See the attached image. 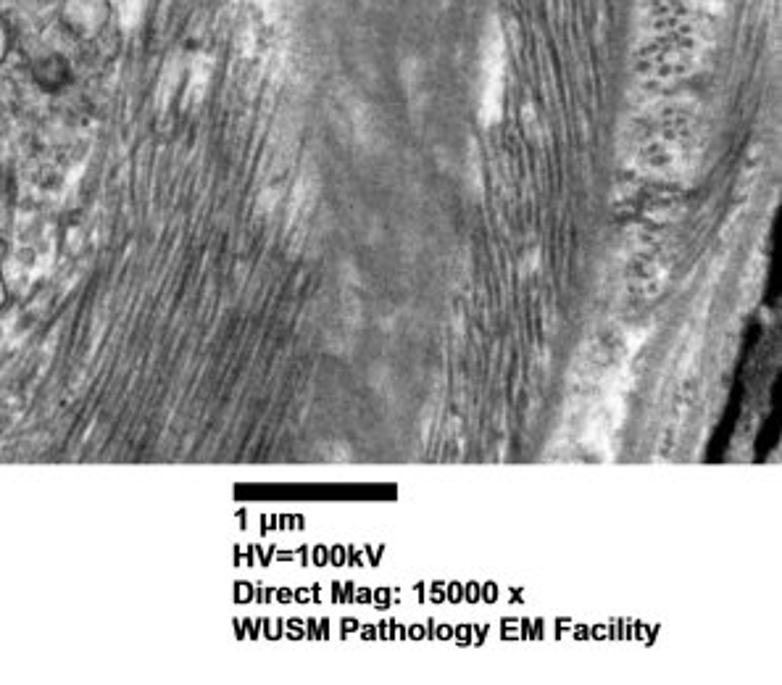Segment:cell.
I'll use <instances>...</instances> for the list:
<instances>
[{
    "instance_id": "obj_1",
    "label": "cell",
    "mask_w": 782,
    "mask_h": 685,
    "mask_svg": "<svg viewBox=\"0 0 782 685\" xmlns=\"http://www.w3.org/2000/svg\"><path fill=\"white\" fill-rule=\"evenodd\" d=\"M111 19L108 0H64L61 3V24L77 40H93L106 32Z\"/></svg>"
},
{
    "instance_id": "obj_3",
    "label": "cell",
    "mask_w": 782,
    "mask_h": 685,
    "mask_svg": "<svg viewBox=\"0 0 782 685\" xmlns=\"http://www.w3.org/2000/svg\"><path fill=\"white\" fill-rule=\"evenodd\" d=\"M11 45H14V35H11V27L8 22L0 16V64L6 61L8 53H11Z\"/></svg>"
},
{
    "instance_id": "obj_2",
    "label": "cell",
    "mask_w": 782,
    "mask_h": 685,
    "mask_svg": "<svg viewBox=\"0 0 782 685\" xmlns=\"http://www.w3.org/2000/svg\"><path fill=\"white\" fill-rule=\"evenodd\" d=\"M32 80L43 90H61L72 80V66L61 53H48L32 64Z\"/></svg>"
}]
</instances>
